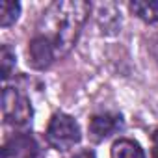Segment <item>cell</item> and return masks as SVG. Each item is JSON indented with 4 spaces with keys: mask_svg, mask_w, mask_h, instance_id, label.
<instances>
[{
    "mask_svg": "<svg viewBox=\"0 0 158 158\" xmlns=\"http://www.w3.org/2000/svg\"><path fill=\"white\" fill-rule=\"evenodd\" d=\"M89 11V2L56 0L43 11L37 24V35L45 37L54 47L56 56H65L74 47Z\"/></svg>",
    "mask_w": 158,
    "mask_h": 158,
    "instance_id": "cell-1",
    "label": "cell"
},
{
    "mask_svg": "<svg viewBox=\"0 0 158 158\" xmlns=\"http://www.w3.org/2000/svg\"><path fill=\"white\" fill-rule=\"evenodd\" d=\"M80 138H82L80 127L71 115L58 112L50 117L48 127H47V141L54 149L65 152L80 141Z\"/></svg>",
    "mask_w": 158,
    "mask_h": 158,
    "instance_id": "cell-2",
    "label": "cell"
},
{
    "mask_svg": "<svg viewBox=\"0 0 158 158\" xmlns=\"http://www.w3.org/2000/svg\"><path fill=\"white\" fill-rule=\"evenodd\" d=\"M2 115L4 121L11 127L23 128L32 123V104L30 99L21 93L17 88H4L2 91Z\"/></svg>",
    "mask_w": 158,
    "mask_h": 158,
    "instance_id": "cell-3",
    "label": "cell"
},
{
    "mask_svg": "<svg viewBox=\"0 0 158 158\" xmlns=\"http://www.w3.org/2000/svg\"><path fill=\"white\" fill-rule=\"evenodd\" d=\"M39 145L32 134H15L10 138L0 152V158H37Z\"/></svg>",
    "mask_w": 158,
    "mask_h": 158,
    "instance_id": "cell-4",
    "label": "cell"
},
{
    "mask_svg": "<svg viewBox=\"0 0 158 158\" xmlns=\"http://www.w3.org/2000/svg\"><path fill=\"white\" fill-rule=\"evenodd\" d=\"M123 128V117L121 114H97L89 119L88 130H89V138L93 141H102L106 138H110L112 134L119 132Z\"/></svg>",
    "mask_w": 158,
    "mask_h": 158,
    "instance_id": "cell-5",
    "label": "cell"
},
{
    "mask_svg": "<svg viewBox=\"0 0 158 158\" xmlns=\"http://www.w3.org/2000/svg\"><path fill=\"white\" fill-rule=\"evenodd\" d=\"M54 58H56V50L45 37L35 35L30 41V47H28V65L30 67L43 71V69L50 67Z\"/></svg>",
    "mask_w": 158,
    "mask_h": 158,
    "instance_id": "cell-6",
    "label": "cell"
},
{
    "mask_svg": "<svg viewBox=\"0 0 158 158\" xmlns=\"http://www.w3.org/2000/svg\"><path fill=\"white\" fill-rule=\"evenodd\" d=\"M110 156L112 158H145V152L138 141L128 139V138H121V139L114 141Z\"/></svg>",
    "mask_w": 158,
    "mask_h": 158,
    "instance_id": "cell-7",
    "label": "cell"
},
{
    "mask_svg": "<svg viewBox=\"0 0 158 158\" xmlns=\"http://www.w3.org/2000/svg\"><path fill=\"white\" fill-rule=\"evenodd\" d=\"M99 21H102L99 24H101L102 32H106V34H115L121 26V17H119L114 4H101L99 6Z\"/></svg>",
    "mask_w": 158,
    "mask_h": 158,
    "instance_id": "cell-8",
    "label": "cell"
},
{
    "mask_svg": "<svg viewBox=\"0 0 158 158\" xmlns=\"http://www.w3.org/2000/svg\"><path fill=\"white\" fill-rule=\"evenodd\" d=\"M130 11L145 23H158V0H134L130 2Z\"/></svg>",
    "mask_w": 158,
    "mask_h": 158,
    "instance_id": "cell-9",
    "label": "cell"
},
{
    "mask_svg": "<svg viewBox=\"0 0 158 158\" xmlns=\"http://www.w3.org/2000/svg\"><path fill=\"white\" fill-rule=\"evenodd\" d=\"M21 13V4L19 2H10V0H2L0 2V26L8 28L11 26Z\"/></svg>",
    "mask_w": 158,
    "mask_h": 158,
    "instance_id": "cell-10",
    "label": "cell"
},
{
    "mask_svg": "<svg viewBox=\"0 0 158 158\" xmlns=\"http://www.w3.org/2000/svg\"><path fill=\"white\" fill-rule=\"evenodd\" d=\"M0 61H2V80H8L11 76V73H13V69H15V52L8 45H2Z\"/></svg>",
    "mask_w": 158,
    "mask_h": 158,
    "instance_id": "cell-11",
    "label": "cell"
},
{
    "mask_svg": "<svg viewBox=\"0 0 158 158\" xmlns=\"http://www.w3.org/2000/svg\"><path fill=\"white\" fill-rule=\"evenodd\" d=\"M151 141H152V151H151V156H152V158H158V128L152 132Z\"/></svg>",
    "mask_w": 158,
    "mask_h": 158,
    "instance_id": "cell-12",
    "label": "cell"
},
{
    "mask_svg": "<svg viewBox=\"0 0 158 158\" xmlns=\"http://www.w3.org/2000/svg\"><path fill=\"white\" fill-rule=\"evenodd\" d=\"M73 158H95V152H93V151H89V149H86V151L76 152Z\"/></svg>",
    "mask_w": 158,
    "mask_h": 158,
    "instance_id": "cell-13",
    "label": "cell"
}]
</instances>
